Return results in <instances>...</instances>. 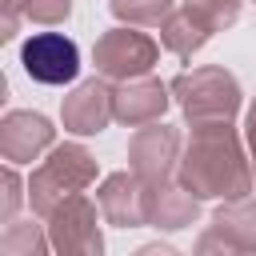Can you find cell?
Wrapping results in <instances>:
<instances>
[{
	"label": "cell",
	"instance_id": "1",
	"mask_svg": "<svg viewBox=\"0 0 256 256\" xmlns=\"http://www.w3.org/2000/svg\"><path fill=\"white\" fill-rule=\"evenodd\" d=\"M180 184L204 200V196H224V200H240L252 192V168L244 164L240 140L232 132L228 120H200L192 128L188 152L180 160Z\"/></svg>",
	"mask_w": 256,
	"mask_h": 256
},
{
	"label": "cell",
	"instance_id": "2",
	"mask_svg": "<svg viewBox=\"0 0 256 256\" xmlns=\"http://www.w3.org/2000/svg\"><path fill=\"white\" fill-rule=\"evenodd\" d=\"M96 180V160L80 148V144H60L52 148V156L32 172L28 180V200L40 216H48L60 200L84 192L88 184Z\"/></svg>",
	"mask_w": 256,
	"mask_h": 256
},
{
	"label": "cell",
	"instance_id": "3",
	"mask_svg": "<svg viewBox=\"0 0 256 256\" xmlns=\"http://www.w3.org/2000/svg\"><path fill=\"white\" fill-rule=\"evenodd\" d=\"M172 92L192 124L200 120H228L240 108V84L224 68H192L172 80Z\"/></svg>",
	"mask_w": 256,
	"mask_h": 256
},
{
	"label": "cell",
	"instance_id": "4",
	"mask_svg": "<svg viewBox=\"0 0 256 256\" xmlns=\"http://www.w3.org/2000/svg\"><path fill=\"white\" fill-rule=\"evenodd\" d=\"M160 56V44L136 28H112L96 40L92 48V64L104 80H136V76H148L152 64Z\"/></svg>",
	"mask_w": 256,
	"mask_h": 256
},
{
	"label": "cell",
	"instance_id": "5",
	"mask_svg": "<svg viewBox=\"0 0 256 256\" xmlns=\"http://www.w3.org/2000/svg\"><path fill=\"white\" fill-rule=\"evenodd\" d=\"M20 64L36 84H72L80 72V48L64 32H36L24 40Z\"/></svg>",
	"mask_w": 256,
	"mask_h": 256
},
{
	"label": "cell",
	"instance_id": "6",
	"mask_svg": "<svg viewBox=\"0 0 256 256\" xmlns=\"http://www.w3.org/2000/svg\"><path fill=\"white\" fill-rule=\"evenodd\" d=\"M100 204V200H96ZM96 204L76 192L68 200H60L52 212H48V240L56 252H100L104 240H100V220H96Z\"/></svg>",
	"mask_w": 256,
	"mask_h": 256
},
{
	"label": "cell",
	"instance_id": "7",
	"mask_svg": "<svg viewBox=\"0 0 256 256\" xmlns=\"http://www.w3.org/2000/svg\"><path fill=\"white\" fill-rule=\"evenodd\" d=\"M176 148H180V136L176 128H164V124H144L132 144H128V160H132V172L148 184V188H160L176 164Z\"/></svg>",
	"mask_w": 256,
	"mask_h": 256
},
{
	"label": "cell",
	"instance_id": "8",
	"mask_svg": "<svg viewBox=\"0 0 256 256\" xmlns=\"http://www.w3.org/2000/svg\"><path fill=\"white\" fill-rule=\"evenodd\" d=\"M148 196L152 188L132 172H116L104 180V188L96 192L100 200V216L116 228H140V224H152V208H148Z\"/></svg>",
	"mask_w": 256,
	"mask_h": 256
},
{
	"label": "cell",
	"instance_id": "9",
	"mask_svg": "<svg viewBox=\"0 0 256 256\" xmlns=\"http://www.w3.org/2000/svg\"><path fill=\"white\" fill-rule=\"evenodd\" d=\"M60 116H64V128L68 132H80V136L104 132L108 120L116 116V92L104 80H84L72 96H64Z\"/></svg>",
	"mask_w": 256,
	"mask_h": 256
},
{
	"label": "cell",
	"instance_id": "10",
	"mask_svg": "<svg viewBox=\"0 0 256 256\" xmlns=\"http://www.w3.org/2000/svg\"><path fill=\"white\" fill-rule=\"evenodd\" d=\"M44 148H52V124L36 112H8L0 124V152L12 164L36 160Z\"/></svg>",
	"mask_w": 256,
	"mask_h": 256
},
{
	"label": "cell",
	"instance_id": "11",
	"mask_svg": "<svg viewBox=\"0 0 256 256\" xmlns=\"http://www.w3.org/2000/svg\"><path fill=\"white\" fill-rule=\"evenodd\" d=\"M216 244L220 248H232V252H252L256 248V200L240 196V200H232L228 208L216 212L212 232L200 236V252H208Z\"/></svg>",
	"mask_w": 256,
	"mask_h": 256
},
{
	"label": "cell",
	"instance_id": "12",
	"mask_svg": "<svg viewBox=\"0 0 256 256\" xmlns=\"http://www.w3.org/2000/svg\"><path fill=\"white\" fill-rule=\"evenodd\" d=\"M164 108H168V88L160 80L136 76V80H124V88L116 92V120H124L128 128H144L160 120Z\"/></svg>",
	"mask_w": 256,
	"mask_h": 256
},
{
	"label": "cell",
	"instance_id": "13",
	"mask_svg": "<svg viewBox=\"0 0 256 256\" xmlns=\"http://www.w3.org/2000/svg\"><path fill=\"white\" fill-rule=\"evenodd\" d=\"M148 208H152V224H160V228H184V224H192L196 220V196L180 184V188H156L152 196H148Z\"/></svg>",
	"mask_w": 256,
	"mask_h": 256
},
{
	"label": "cell",
	"instance_id": "14",
	"mask_svg": "<svg viewBox=\"0 0 256 256\" xmlns=\"http://www.w3.org/2000/svg\"><path fill=\"white\" fill-rule=\"evenodd\" d=\"M72 12V0H4V40L16 32V20L28 16L36 24H60Z\"/></svg>",
	"mask_w": 256,
	"mask_h": 256
},
{
	"label": "cell",
	"instance_id": "15",
	"mask_svg": "<svg viewBox=\"0 0 256 256\" xmlns=\"http://www.w3.org/2000/svg\"><path fill=\"white\" fill-rule=\"evenodd\" d=\"M160 40H164V48H168V52H176L180 60H188V56L208 40V32H204V28H200L184 8H172V16L160 24Z\"/></svg>",
	"mask_w": 256,
	"mask_h": 256
},
{
	"label": "cell",
	"instance_id": "16",
	"mask_svg": "<svg viewBox=\"0 0 256 256\" xmlns=\"http://www.w3.org/2000/svg\"><path fill=\"white\" fill-rule=\"evenodd\" d=\"M208 36L212 32H224V28H232L236 24V16H240V0H184L180 4Z\"/></svg>",
	"mask_w": 256,
	"mask_h": 256
},
{
	"label": "cell",
	"instance_id": "17",
	"mask_svg": "<svg viewBox=\"0 0 256 256\" xmlns=\"http://www.w3.org/2000/svg\"><path fill=\"white\" fill-rule=\"evenodd\" d=\"M112 16L124 24H164L172 16V0H112Z\"/></svg>",
	"mask_w": 256,
	"mask_h": 256
},
{
	"label": "cell",
	"instance_id": "18",
	"mask_svg": "<svg viewBox=\"0 0 256 256\" xmlns=\"http://www.w3.org/2000/svg\"><path fill=\"white\" fill-rule=\"evenodd\" d=\"M44 244H52V240H44L36 224H12V220H8V232H4V240H0V248H4V252H12V256L40 252Z\"/></svg>",
	"mask_w": 256,
	"mask_h": 256
},
{
	"label": "cell",
	"instance_id": "19",
	"mask_svg": "<svg viewBox=\"0 0 256 256\" xmlns=\"http://www.w3.org/2000/svg\"><path fill=\"white\" fill-rule=\"evenodd\" d=\"M4 184H8V196H4V224H8L12 212H16V204H20V192H16L20 184H16V172H12V168L4 172Z\"/></svg>",
	"mask_w": 256,
	"mask_h": 256
},
{
	"label": "cell",
	"instance_id": "20",
	"mask_svg": "<svg viewBox=\"0 0 256 256\" xmlns=\"http://www.w3.org/2000/svg\"><path fill=\"white\" fill-rule=\"evenodd\" d=\"M248 144H252V180H256V104L248 108Z\"/></svg>",
	"mask_w": 256,
	"mask_h": 256
}]
</instances>
